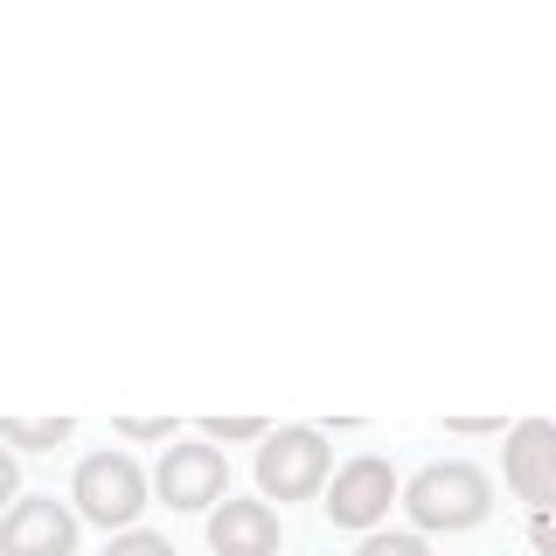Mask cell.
Returning <instances> with one entry per match:
<instances>
[{
    "instance_id": "obj_1",
    "label": "cell",
    "mask_w": 556,
    "mask_h": 556,
    "mask_svg": "<svg viewBox=\"0 0 556 556\" xmlns=\"http://www.w3.org/2000/svg\"><path fill=\"white\" fill-rule=\"evenodd\" d=\"M404 508H410L417 529L459 535V529H480L486 521V508H494V480H486L480 466H466V459H431L425 473L404 486Z\"/></svg>"
},
{
    "instance_id": "obj_2",
    "label": "cell",
    "mask_w": 556,
    "mask_h": 556,
    "mask_svg": "<svg viewBox=\"0 0 556 556\" xmlns=\"http://www.w3.org/2000/svg\"><path fill=\"white\" fill-rule=\"evenodd\" d=\"M70 501L84 508V521L126 535L132 521H139V508H147V473H139V459H126V452H91V459L77 466Z\"/></svg>"
},
{
    "instance_id": "obj_3",
    "label": "cell",
    "mask_w": 556,
    "mask_h": 556,
    "mask_svg": "<svg viewBox=\"0 0 556 556\" xmlns=\"http://www.w3.org/2000/svg\"><path fill=\"white\" fill-rule=\"evenodd\" d=\"M327 466H334V452H327L320 431L292 425V431H271L265 445H257V486H265V501H306L327 486Z\"/></svg>"
},
{
    "instance_id": "obj_4",
    "label": "cell",
    "mask_w": 556,
    "mask_h": 556,
    "mask_svg": "<svg viewBox=\"0 0 556 556\" xmlns=\"http://www.w3.org/2000/svg\"><path fill=\"white\" fill-rule=\"evenodd\" d=\"M153 486H161L167 508L181 515H202V508H223L230 501V466H223V452L195 439V445H167L161 473H153Z\"/></svg>"
},
{
    "instance_id": "obj_5",
    "label": "cell",
    "mask_w": 556,
    "mask_h": 556,
    "mask_svg": "<svg viewBox=\"0 0 556 556\" xmlns=\"http://www.w3.org/2000/svg\"><path fill=\"white\" fill-rule=\"evenodd\" d=\"M390 501H404V486H396V466L390 459H348L334 480H327V521L334 529H376L382 515H390Z\"/></svg>"
},
{
    "instance_id": "obj_6",
    "label": "cell",
    "mask_w": 556,
    "mask_h": 556,
    "mask_svg": "<svg viewBox=\"0 0 556 556\" xmlns=\"http://www.w3.org/2000/svg\"><path fill=\"white\" fill-rule=\"evenodd\" d=\"M501 473H508V494L529 501V508H549L556 501V425L549 417H521L501 445Z\"/></svg>"
},
{
    "instance_id": "obj_7",
    "label": "cell",
    "mask_w": 556,
    "mask_h": 556,
    "mask_svg": "<svg viewBox=\"0 0 556 556\" xmlns=\"http://www.w3.org/2000/svg\"><path fill=\"white\" fill-rule=\"evenodd\" d=\"M77 549V515L56 494H28L0 515V556H70Z\"/></svg>"
},
{
    "instance_id": "obj_8",
    "label": "cell",
    "mask_w": 556,
    "mask_h": 556,
    "mask_svg": "<svg viewBox=\"0 0 556 556\" xmlns=\"http://www.w3.org/2000/svg\"><path fill=\"white\" fill-rule=\"evenodd\" d=\"M208 549L216 556H278V508L271 501H223L208 515Z\"/></svg>"
},
{
    "instance_id": "obj_9",
    "label": "cell",
    "mask_w": 556,
    "mask_h": 556,
    "mask_svg": "<svg viewBox=\"0 0 556 556\" xmlns=\"http://www.w3.org/2000/svg\"><path fill=\"white\" fill-rule=\"evenodd\" d=\"M0 439L42 452V445H63L70 439V417H0Z\"/></svg>"
},
{
    "instance_id": "obj_10",
    "label": "cell",
    "mask_w": 556,
    "mask_h": 556,
    "mask_svg": "<svg viewBox=\"0 0 556 556\" xmlns=\"http://www.w3.org/2000/svg\"><path fill=\"white\" fill-rule=\"evenodd\" d=\"M202 439H271V425L265 417H202Z\"/></svg>"
},
{
    "instance_id": "obj_11",
    "label": "cell",
    "mask_w": 556,
    "mask_h": 556,
    "mask_svg": "<svg viewBox=\"0 0 556 556\" xmlns=\"http://www.w3.org/2000/svg\"><path fill=\"white\" fill-rule=\"evenodd\" d=\"M104 556H174V543L167 535H147V529H126V535H112Z\"/></svg>"
},
{
    "instance_id": "obj_12",
    "label": "cell",
    "mask_w": 556,
    "mask_h": 556,
    "mask_svg": "<svg viewBox=\"0 0 556 556\" xmlns=\"http://www.w3.org/2000/svg\"><path fill=\"white\" fill-rule=\"evenodd\" d=\"M355 556H431V549L417 543V535H369Z\"/></svg>"
},
{
    "instance_id": "obj_13",
    "label": "cell",
    "mask_w": 556,
    "mask_h": 556,
    "mask_svg": "<svg viewBox=\"0 0 556 556\" xmlns=\"http://www.w3.org/2000/svg\"><path fill=\"white\" fill-rule=\"evenodd\" d=\"M529 543L543 549V556H556V501H549V508H535V515H529Z\"/></svg>"
},
{
    "instance_id": "obj_14",
    "label": "cell",
    "mask_w": 556,
    "mask_h": 556,
    "mask_svg": "<svg viewBox=\"0 0 556 556\" xmlns=\"http://www.w3.org/2000/svg\"><path fill=\"white\" fill-rule=\"evenodd\" d=\"M126 439H174V417H118Z\"/></svg>"
},
{
    "instance_id": "obj_15",
    "label": "cell",
    "mask_w": 556,
    "mask_h": 556,
    "mask_svg": "<svg viewBox=\"0 0 556 556\" xmlns=\"http://www.w3.org/2000/svg\"><path fill=\"white\" fill-rule=\"evenodd\" d=\"M14 486H22V480H14V459H8V452H0V508H8V501H14Z\"/></svg>"
}]
</instances>
